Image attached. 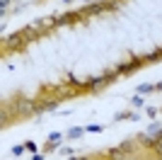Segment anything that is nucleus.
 <instances>
[{"label": "nucleus", "instance_id": "f257e3e1", "mask_svg": "<svg viewBox=\"0 0 162 160\" xmlns=\"http://www.w3.org/2000/svg\"><path fill=\"white\" fill-rule=\"evenodd\" d=\"M82 131H85V129H73V131H70V134H68V136H70V138H78L80 134H82Z\"/></svg>", "mask_w": 162, "mask_h": 160}, {"label": "nucleus", "instance_id": "f03ea898", "mask_svg": "<svg viewBox=\"0 0 162 160\" xmlns=\"http://www.w3.org/2000/svg\"><path fill=\"white\" fill-rule=\"evenodd\" d=\"M150 90H152V85H140L138 92H150Z\"/></svg>", "mask_w": 162, "mask_h": 160}, {"label": "nucleus", "instance_id": "7ed1b4c3", "mask_svg": "<svg viewBox=\"0 0 162 160\" xmlns=\"http://www.w3.org/2000/svg\"><path fill=\"white\" fill-rule=\"evenodd\" d=\"M49 138H51V141H53V143H58V141H60V134H51Z\"/></svg>", "mask_w": 162, "mask_h": 160}]
</instances>
